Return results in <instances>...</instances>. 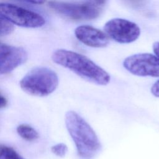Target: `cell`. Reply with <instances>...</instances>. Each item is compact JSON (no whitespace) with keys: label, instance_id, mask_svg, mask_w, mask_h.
<instances>
[{"label":"cell","instance_id":"cell-1","mask_svg":"<svg viewBox=\"0 0 159 159\" xmlns=\"http://www.w3.org/2000/svg\"><path fill=\"white\" fill-rule=\"evenodd\" d=\"M57 64L72 71L89 82L99 85H106L111 80L109 74L86 56L65 49L55 50L52 55Z\"/></svg>","mask_w":159,"mask_h":159},{"label":"cell","instance_id":"cell-2","mask_svg":"<svg viewBox=\"0 0 159 159\" xmlns=\"http://www.w3.org/2000/svg\"><path fill=\"white\" fill-rule=\"evenodd\" d=\"M65 125L73 140L79 156L91 159L99 152L100 141L89 124L77 112L69 111L65 114Z\"/></svg>","mask_w":159,"mask_h":159},{"label":"cell","instance_id":"cell-3","mask_svg":"<svg viewBox=\"0 0 159 159\" xmlns=\"http://www.w3.org/2000/svg\"><path fill=\"white\" fill-rule=\"evenodd\" d=\"M58 84L57 73L47 67H37L29 71L20 80V86L25 93L45 96L53 93Z\"/></svg>","mask_w":159,"mask_h":159},{"label":"cell","instance_id":"cell-4","mask_svg":"<svg viewBox=\"0 0 159 159\" xmlns=\"http://www.w3.org/2000/svg\"><path fill=\"white\" fill-rule=\"evenodd\" d=\"M104 1L79 2L49 1L50 8L60 14L74 20H92L101 14L106 4Z\"/></svg>","mask_w":159,"mask_h":159},{"label":"cell","instance_id":"cell-5","mask_svg":"<svg viewBox=\"0 0 159 159\" xmlns=\"http://www.w3.org/2000/svg\"><path fill=\"white\" fill-rule=\"evenodd\" d=\"M0 15L11 24L24 27H40L45 22L40 14L7 2H0Z\"/></svg>","mask_w":159,"mask_h":159},{"label":"cell","instance_id":"cell-6","mask_svg":"<svg viewBox=\"0 0 159 159\" xmlns=\"http://www.w3.org/2000/svg\"><path fill=\"white\" fill-rule=\"evenodd\" d=\"M123 66L134 75L159 77V58L150 53H143L130 55L125 58Z\"/></svg>","mask_w":159,"mask_h":159},{"label":"cell","instance_id":"cell-7","mask_svg":"<svg viewBox=\"0 0 159 159\" xmlns=\"http://www.w3.org/2000/svg\"><path fill=\"white\" fill-rule=\"evenodd\" d=\"M104 30L110 38L120 43L133 42L140 34L137 24L121 18H114L107 21L104 26Z\"/></svg>","mask_w":159,"mask_h":159},{"label":"cell","instance_id":"cell-8","mask_svg":"<svg viewBox=\"0 0 159 159\" xmlns=\"http://www.w3.org/2000/svg\"><path fill=\"white\" fill-rule=\"evenodd\" d=\"M76 37L83 44L94 48L106 47L109 43L107 35L91 25H80L75 30Z\"/></svg>","mask_w":159,"mask_h":159},{"label":"cell","instance_id":"cell-9","mask_svg":"<svg viewBox=\"0 0 159 159\" xmlns=\"http://www.w3.org/2000/svg\"><path fill=\"white\" fill-rule=\"evenodd\" d=\"M27 59V53L23 48L12 46L7 53L0 55V74L11 72L24 63Z\"/></svg>","mask_w":159,"mask_h":159},{"label":"cell","instance_id":"cell-10","mask_svg":"<svg viewBox=\"0 0 159 159\" xmlns=\"http://www.w3.org/2000/svg\"><path fill=\"white\" fill-rule=\"evenodd\" d=\"M17 134L24 139L28 141H33L37 139L39 137L38 132L32 127L21 124L17 127Z\"/></svg>","mask_w":159,"mask_h":159},{"label":"cell","instance_id":"cell-11","mask_svg":"<svg viewBox=\"0 0 159 159\" xmlns=\"http://www.w3.org/2000/svg\"><path fill=\"white\" fill-rule=\"evenodd\" d=\"M0 159H24L12 148L0 144Z\"/></svg>","mask_w":159,"mask_h":159},{"label":"cell","instance_id":"cell-12","mask_svg":"<svg viewBox=\"0 0 159 159\" xmlns=\"http://www.w3.org/2000/svg\"><path fill=\"white\" fill-rule=\"evenodd\" d=\"M14 30V26L7 19L0 15V36L11 34Z\"/></svg>","mask_w":159,"mask_h":159},{"label":"cell","instance_id":"cell-13","mask_svg":"<svg viewBox=\"0 0 159 159\" xmlns=\"http://www.w3.org/2000/svg\"><path fill=\"white\" fill-rule=\"evenodd\" d=\"M51 150L55 155L62 157H64L66 153L68 148L65 144L60 143L52 147Z\"/></svg>","mask_w":159,"mask_h":159},{"label":"cell","instance_id":"cell-14","mask_svg":"<svg viewBox=\"0 0 159 159\" xmlns=\"http://www.w3.org/2000/svg\"><path fill=\"white\" fill-rule=\"evenodd\" d=\"M151 93L155 97L159 98V80L157 81L151 88Z\"/></svg>","mask_w":159,"mask_h":159},{"label":"cell","instance_id":"cell-15","mask_svg":"<svg viewBox=\"0 0 159 159\" xmlns=\"http://www.w3.org/2000/svg\"><path fill=\"white\" fill-rule=\"evenodd\" d=\"M11 47L12 46L6 45L0 42V55L7 53L11 50Z\"/></svg>","mask_w":159,"mask_h":159},{"label":"cell","instance_id":"cell-16","mask_svg":"<svg viewBox=\"0 0 159 159\" xmlns=\"http://www.w3.org/2000/svg\"><path fill=\"white\" fill-rule=\"evenodd\" d=\"M153 50L156 56L159 58V42H155L153 43Z\"/></svg>","mask_w":159,"mask_h":159},{"label":"cell","instance_id":"cell-17","mask_svg":"<svg viewBox=\"0 0 159 159\" xmlns=\"http://www.w3.org/2000/svg\"><path fill=\"white\" fill-rule=\"evenodd\" d=\"M7 104L6 99L0 94V108L4 107Z\"/></svg>","mask_w":159,"mask_h":159},{"label":"cell","instance_id":"cell-18","mask_svg":"<svg viewBox=\"0 0 159 159\" xmlns=\"http://www.w3.org/2000/svg\"><path fill=\"white\" fill-rule=\"evenodd\" d=\"M29 3H31V4H41L44 3V1H27Z\"/></svg>","mask_w":159,"mask_h":159}]
</instances>
